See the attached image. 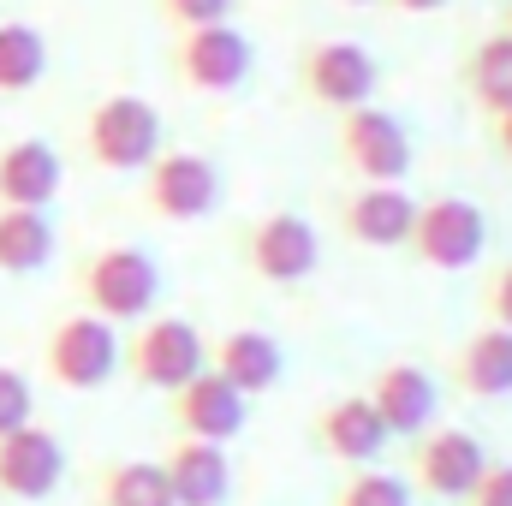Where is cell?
I'll list each match as a JSON object with an SVG mask.
<instances>
[{
	"mask_svg": "<svg viewBox=\"0 0 512 506\" xmlns=\"http://www.w3.org/2000/svg\"><path fill=\"white\" fill-rule=\"evenodd\" d=\"M334 155L358 185H399L411 173V137L376 102L334 114Z\"/></svg>",
	"mask_w": 512,
	"mask_h": 506,
	"instance_id": "277c9868",
	"label": "cell"
},
{
	"mask_svg": "<svg viewBox=\"0 0 512 506\" xmlns=\"http://www.w3.org/2000/svg\"><path fill=\"white\" fill-rule=\"evenodd\" d=\"M328 506H411V483L382 465H358V471H346V483L334 489Z\"/></svg>",
	"mask_w": 512,
	"mask_h": 506,
	"instance_id": "d4e9b609",
	"label": "cell"
},
{
	"mask_svg": "<svg viewBox=\"0 0 512 506\" xmlns=\"http://www.w3.org/2000/svg\"><path fill=\"white\" fill-rule=\"evenodd\" d=\"M459 84H465V102H471L483 120L507 114V108H512V36L489 30V36H483V42L465 54V66H459Z\"/></svg>",
	"mask_w": 512,
	"mask_h": 506,
	"instance_id": "44dd1931",
	"label": "cell"
},
{
	"mask_svg": "<svg viewBox=\"0 0 512 506\" xmlns=\"http://www.w3.org/2000/svg\"><path fill=\"white\" fill-rule=\"evenodd\" d=\"M167 417H173L179 435H191V441H221V447H227V441L245 429V393H239L233 381H221L215 370H203V376H191L185 387L167 393Z\"/></svg>",
	"mask_w": 512,
	"mask_h": 506,
	"instance_id": "4fadbf2b",
	"label": "cell"
},
{
	"mask_svg": "<svg viewBox=\"0 0 512 506\" xmlns=\"http://www.w3.org/2000/svg\"><path fill=\"white\" fill-rule=\"evenodd\" d=\"M120 370L137 387H155V393H173L191 376L209 370V340L185 322V316H143L137 334L120 346Z\"/></svg>",
	"mask_w": 512,
	"mask_h": 506,
	"instance_id": "7a4b0ae2",
	"label": "cell"
},
{
	"mask_svg": "<svg viewBox=\"0 0 512 506\" xmlns=\"http://www.w3.org/2000/svg\"><path fill=\"white\" fill-rule=\"evenodd\" d=\"M310 441H316V453H328L334 465L358 471V465H376V459H382V447L393 435L382 429V417H376V405H370L364 393H346V399H328V405L310 417Z\"/></svg>",
	"mask_w": 512,
	"mask_h": 506,
	"instance_id": "7c38bea8",
	"label": "cell"
},
{
	"mask_svg": "<svg viewBox=\"0 0 512 506\" xmlns=\"http://www.w3.org/2000/svg\"><path fill=\"white\" fill-rule=\"evenodd\" d=\"M209 370L221 381H233L245 399H256V393H268V387L280 381L286 352H280V340L262 334V328H227V334L209 340Z\"/></svg>",
	"mask_w": 512,
	"mask_h": 506,
	"instance_id": "d6986e66",
	"label": "cell"
},
{
	"mask_svg": "<svg viewBox=\"0 0 512 506\" xmlns=\"http://www.w3.org/2000/svg\"><path fill=\"white\" fill-rule=\"evenodd\" d=\"M84 149L102 173H143L161 155V114L143 96H102L84 120Z\"/></svg>",
	"mask_w": 512,
	"mask_h": 506,
	"instance_id": "8992f818",
	"label": "cell"
},
{
	"mask_svg": "<svg viewBox=\"0 0 512 506\" xmlns=\"http://www.w3.org/2000/svg\"><path fill=\"white\" fill-rule=\"evenodd\" d=\"M417 203L399 185H352L340 197V233L364 251H405Z\"/></svg>",
	"mask_w": 512,
	"mask_h": 506,
	"instance_id": "2e32d148",
	"label": "cell"
},
{
	"mask_svg": "<svg viewBox=\"0 0 512 506\" xmlns=\"http://www.w3.org/2000/svg\"><path fill=\"white\" fill-rule=\"evenodd\" d=\"M72 286L90 304V316H102V322H143L161 298V274H155L149 251H137V245H108V251L84 256Z\"/></svg>",
	"mask_w": 512,
	"mask_h": 506,
	"instance_id": "6da1fadb",
	"label": "cell"
},
{
	"mask_svg": "<svg viewBox=\"0 0 512 506\" xmlns=\"http://www.w3.org/2000/svg\"><path fill=\"white\" fill-rule=\"evenodd\" d=\"M48 72V42L36 24H0V96H24L36 90V78Z\"/></svg>",
	"mask_w": 512,
	"mask_h": 506,
	"instance_id": "cb8c5ba5",
	"label": "cell"
},
{
	"mask_svg": "<svg viewBox=\"0 0 512 506\" xmlns=\"http://www.w3.org/2000/svg\"><path fill=\"white\" fill-rule=\"evenodd\" d=\"M477 304H483V322L512 328V256H507V262H495V268L483 274V286H477Z\"/></svg>",
	"mask_w": 512,
	"mask_h": 506,
	"instance_id": "484cf974",
	"label": "cell"
},
{
	"mask_svg": "<svg viewBox=\"0 0 512 506\" xmlns=\"http://www.w3.org/2000/svg\"><path fill=\"white\" fill-rule=\"evenodd\" d=\"M54 256V227L42 209H0V274H36Z\"/></svg>",
	"mask_w": 512,
	"mask_h": 506,
	"instance_id": "7402d4cb",
	"label": "cell"
},
{
	"mask_svg": "<svg viewBox=\"0 0 512 506\" xmlns=\"http://www.w3.org/2000/svg\"><path fill=\"white\" fill-rule=\"evenodd\" d=\"M66 477V453L54 441V429L24 423L12 435H0V495L12 501H48Z\"/></svg>",
	"mask_w": 512,
	"mask_h": 506,
	"instance_id": "5bb4252c",
	"label": "cell"
},
{
	"mask_svg": "<svg viewBox=\"0 0 512 506\" xmlns=\"http://www.w3.org/2000/svg\"><path fill=\"white\" fill-rule=\"evenodd\" d=\"M382 6H393V12H441L447 0H382Z\"/></svg>",
	"mask_w": 512,
	"mask_h": 506,
	"instance_id": "4dcf8cb0",
	"label": "cell"
},
{
	"mask_svg": "<svg viewBox=\"0 0 512 506\" xmlns=\"http://www.w3.org/2000/svg\"><path fill=\"white\" fill-rule=\"evenodd\" d=\"M221 203V173L197 149H161L143 167V209L155 221H203Z\"/></svg>",
	"mask_w": 512,
	"mask_h": 506,
	"instance_id": "30bf717a",
	"label": "cell"
},
{
	"mask_svg": "<svg viewBox=\"0 0 512 506\" xmlns=\"http://www.w3.org/2000/svg\"><path fill=\"white\" fill-rule=\"evenodd\" d=\"M42 364H48V376L60 381V387L90 393V387H102V381L120 370V334H114V322H102L90 310L84 316H60L48 328Z\"/></svg>",
	"mask_w": 512,
	"mask_h": 506,
	"instance_id": "8fae6325",
	"label": "cell"
},
{
	"mask_svg": "<svg viewBox=\"0 0 512 506\" xmlns=\"http://www.w3.org/2000/svg\"><path fill=\"white\" fill-rule=\"evenodd\" d=\"M60 197V155L42 137H18L0 149V209H48Z\"/></svg>",
	"mask_w": 512,
	"mask_h": 506,
	"instance_id": "ffe728a7",
	"label": "cell"
},
{
	"mask_svg": "<svg viewBox=\"0 0 512 506\" xmlns=\"http://www.w3.org/2000/svg\"><path fill=\"white\" fill-rule=\"evenodd\" d=\"M239 256H245V268H251L262 286H298V280L316 274L322 239H316V227H310L304 215L274 209V215L245 221V233H239Z\"/></svg>",
	"mask_w": 512,
	"mask_h": 506,
	"instance_id": "52a82bcc",
	"label": "cell"
},
{
	"mask_svg": "<svg viewBox=\"0 0 512 506\" xmlns=\"http://www.w3.org/2000/svg\"><path fill=\"white\" fill-rule=\"evenodd\" d=\"M30 411H36V393H30V381L18 376V370H6V364H0V435L24 429V423H30Z\"/></svg>",
	"mask_w": 512,
	"mask_h": 506,
	"instance_id": "4316f807",
	"label": "cell"
},
{
	"mask_svg": "<svg viewBox=\"0 0 512 506\" xmlns=\"http://www.w3.org/2000/svg\"><path fill=\"white\" fill-rule=\"evenodd\" d=\"M364 399L376 405L382 429L387 435H399V441H417L423 429H435V381L423 376L417 364H405V358L376 364V376H370V387H364Z\"/></svg>",
	"mask_w": 512,
	"mask_h": 506,
	"instance_id": "9a60e30c",
	"label": "cell"
},
{
	"mask_svg": "<svg viewBox=\"0 0 512 506\" xmlns=\"http://www.w3.org/2000/svg\"><path fill=\"white\" fill-rule=\"evenodd\" d=\"M346 6H370V0H346Z\"/></svg>",
	"mask_w": 512,
	"mask_h": 506,
	"instance_id": "d6a6232c",
	"label": "cell"
},
{
	"mask_svg": "<svg viewBox=\"0 0 512 506\" xmlns=\"http://www.w3.org/2000/svg\"><path fill=\"white\" fill-rule=\"evenodd\" d=\"M161 18L173 30H191V24H227L233 18V0H155Z\"/></svg>",
	"mask_w": 512,
	"mask_h": 506,
	"instance_id": "83f0119b",
	"label": "cell"
},
{
	"mask_svg": "<svg viewBox=\"0 0 512 506\" xmlns=\"http://www.w3.org/2000/svg\"><path fill=\"white\" fill-rule=\"evenodd\" d=\"M447 376H453L459 393H471V399H501V393H512V328L477 322V328L453 346Z\"/></svg>",
	"mask_w": 512,
	"mask_h": 506,
	"instance_id": "ac0fdd59",
	"label": "cell"
},
{
	"mask_svg": "<svg viewBox=\"0 0 512 506\" xmlns=\"http://www.w3.org/2000/svg\"><path fill=\"white\" fill-rule=\"evenodd\" d=\"M483 131H489V149H495L501 161H512V108H507V114H495Z\"/></svg>",
	"mask_w": 512,
	"mask_h": 506,
	"instance_id": "f546056e",
	"label": "cell"
},
{
	"mask_svg": "<svg viewBox=\"0 0 512 506\" xmlns=\"http://www.w3.org/2000/svg\"><path fill=\"white\" fill-rule=\"evenodd\" d=\"M96 506H173L167 471L155 459H114L96 477Z\"/></svg>",
	"mask_w": 512,
	"mask_h": 506,
	"instance_id": "603a6c76",
	"label": "cell"
},
{
	"mask_svg": "<svg viewBox=\"0 0 512 506\" xmlns=\"http://www.w3.org/2000/svg\"><path fill=\"white\" fill-rule=\"evenodd\" d=\"M489 453L471 429H423L405 453V483L423 501H465L471 483L483 477Z\"/></svg>",
	"mask_w": 512,
	"mask_h": 506,
	"instance_id": "ba28073f",
	"label": "cell"
},
{
	"mask_svg": "<svg viewBox=\"0 0 512 506\" xmlns=\"http://www.w3.org/2000/svg\"><path fill=\"white\" fill-rule=\"evenodd\" d=\"M173 78L197 96H227L251 78V42L233 24H191L173 30Z\"/></svg>",
	"mask_w": 512,
	"mask_h": 506,
	"instance_id": "9c48e42d",
	"label": "cell"
},
{
	"mask_svg": "<svg viewBox=\"0 0 512 506\" xmlns=\"http://www.w3.org/2000/svg\"><path fill=\"white\" fill-rule=\"evenodd\" d=\"M459 506H512V465H483V477Z\"/></svg>",
	"mask_w": 512,
	"mask_h": 506,
	"instance_id": "f1b7e54d",
	"label": "cell"
},
{
	"mask_svg": "<svg viewBox=\"0 0 512 506\" xmlns=\"http://www.w3.org/2000/svg\"><path fill=\"white\" fill-rule=\"evenodd\" d=\"M501 36H512V0L501 6Z\"/></svg>",
	"mask_w": 512,
	"mask_h": 506,
	"instance_id": "1f68e13d",
	"label": "cell"
},
{
	"mask_svg": "<svg viewBox=\"0 0 512 506\" xmlns=\"http://www.w3.org/2000/svg\"><path fill=\"white\" fill-rule=\"evenodd\" d=\"M376 54L358 48V42H340V36H322V42H304L298 54V96L322 114H346V108H364L376 96Z\"/></svg>",
	"mask_w": 512,
	"mask_h": 506,
	"instance_id": "5b68a950",
	"label": "cell"
},
{
	"mask_svg": "<svg viewBox=\"0 0 512 506\" xmlns=\"http://www.w3.org/2000/svg\"><path fill=\"white\" fill-rule=\"evenodd\" d=\"M161 471H167L173 506H227V495H233V465H227L221 441L173 435V447L161 453Z\"/></svg>",
	"mask_w": 512,
	"mask_h": 506,
	"instance_id": "e0dca14e",
	"label": "cell"
},
{
	"mask_svg": "<svg viewBox=\"0 0 512 506\" xmlns=\"http://www.w3.org/2000/svg\"><path fill=\"white\" fill-rule=\"evenodd\" d=\"M483 245H489V215L471 197H429V203H417L411 233H405V256L435 268V274L477 268Z\"/></svg>",
	"mask_w": 512,
	"mask_h": 506,
	"instance_id": "3957f363",
	"label": "cell"
}]
</instances>
